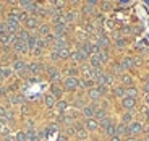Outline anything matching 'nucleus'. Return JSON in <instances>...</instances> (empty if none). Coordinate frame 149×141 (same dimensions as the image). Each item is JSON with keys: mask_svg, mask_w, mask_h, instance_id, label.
Wrapping results in <instances>:
<instances>
[{"mask_svg": "<svg viewBox=\"0 0 149 141\" xmlns=\"http://www.w3.org/2000/svg\"><path fill=\"white\" fill-rule=\"evenodd\" d=\"M110 96L113 97V99H120V101H122L123 97H125V88H123L122 84H113L110 88Z\"/></svg>", "mask_w": 149, "mask_h": 141, "instance_id": "nucleus-20", "label": "nucleus"}, {"mask_svg": "<svg viewBox=\"0 0 149 141\" xmlns=\"http://www.w3.org/2000/svg\"><path fill=\"white\" fill-rule=\"evenodd\" d=\"M110 73L115 76V78H120L123 73H125V70L122 68V65H120V62L117 60V62H112L110 63Z\"/></svg>", "mask_w": 149, "mask_h": 141, "instance_id": "nucleus-25", "label": "nucleus"}, {"mask_svg": "<svg viewBox=\"0 0 149 141\" xmlns=\"http://www.w3.org/2000/svg\"><path fill=\"white\" fill-rule=\"evenodd\" d=\"M19 110H21V115H23V117H24V115H28V114H29V112H31V109L28 107L26 104H23V105H21V109H19Z\"/></svg>", "mask_w": 149, "mask_h": 141, "instance_id": "nucleus-54", "label": "nucleus"}, {"mask_svg": "<svg viewBox=\"0 0 149 141\" xmlns=\"http://www.w3.org/2000/svg\"><path fill=\"white\" fill-rule=\"evenodd\" d=\"M113 7L115 5L113 3H110V2H99V10H101V13H105V11H110V10H113Z\"/></svg>", "mask_w": 149, "mask_h": 141, "instance_id": "nucleus-36", "label": "nucleus"}, {"mask_svg": "<svg viewBox=\"0 0 149 141\" xmlns=\"http://www.w3.org/2000/svg\"><path fill=\"white\" fill-rule=\"evenodd\" d=\"M120 107L123 112H134L138 109V99H131V97H123L120 101Z\"/></svg>", "mask_w": 149, "mask_h": 141, "instance_id": "nucleus-7", "label": "nucleus"}, {"mask_svg": "<svg viewBox=\"0 0 149 141\" xmlns=\"http://www.w3.org/2000/svg\"><path fill=\"white\" fill-rule=\"evenodd\" d=\"M44 73L47 75V80L50 83H57V84H62V80H63V75H62V71L58 70V68L55 67V65H45L44 68Z\"/></svg>", "mask_w": 149, "mask_h": 141, "instance_id": "nucleus-2", "label": "nucleus"}, {"mask_svg": "<svg viewBox=\"0 0 149 141\" xmlns=\"http://www.w3.org/2000/svg\"><path fill=\"white\" fill-rule=\"evenodd\" d=\"M97 109H99V104H96V102H88V104L81 109V117L84 120L94 119V114H96Z\"/></svg>", "mask_w": 149, "mask_h": 141, "instance_id": "nucleus-6", "label": "nucleus"}, {"mask_svg": "<svg viewBox=\"0 0 149 141\" xmlns=\"http://www.w3.org/2000/svg\"><path fill=\"white\" fill-rule=\"evenodd\" d=\"M133 65H134V68H141L143 65H144V59H143L141 55H138V54H134L133 55Z\"/></svg>", "mask_w": 149, "mask_h": 141, "instance_id": "nucleus-42", "label": "nucleus"}, {"mask_svg": "<svg viewBox=\"0 0 149 141\" xmlns=\"http://www.w3.org/2000/svg\"><path fill=\"white\" fill-rule=\"evenodd\" d=\"M10 67H11V70L15 71V73H21V71L26 70L28 62L26 60H23V59H16V60H13V62L10 63Z\"/></svg>", "mask_w": 149, "mask_h": 141, "instance_id": "nucleus-17", "label": "nucleus"}, {"mask_svg": "<svg viewBox=\"0 0 149 141\" xmlns=\"http://www.w3.org/2000/svg\"><path fill=\"white\" fill-rule=\"evenodd\" d=\"M8 101H10L11 105H19V107H21L23 104H26V97L23 96V93H15L13 96L8 97Z\"/></svg>", "mask_w": 149, "mask_h": 141, "instance_id": "nucleus-21", "label": "nucleus"}, {"mask_svg": "<svg viewBox=\"0 0 149 141\" xmlns=\"http://www.w3.org/2000/svg\"><path fill=\"white\" fill-rule=\"evenodd\" d=\"M50 33H52V23H47V21H42L41 24H39V28H37V31H36V34L39 37H45Z\"/></svg>", "mask_w": 149, "mask_h": 141, "instance_id": "nucleus-16", "label": "nucleus"}, {"mask_svg": "<svg viewBox=\"0 0 149 141\" xmlns=\"http://www.w3.org/2000/svg\"><path fill=\"white\" fill-rule=\"evenodd\" d=\"M120 65H122V68L125 71H131L134 70V65H133V55H123L122 59L118 60Z\"/></svg>", "mask_w": 149, "mask_h": 141, "instance_id": "nucleus-19", "label": "nucleus"}, {"mask_svg": "<svg viewBox=\"0 0 149 141\" xmlns=\"http://www.w3.org/2000/svg\"><path fill=\"white\" fill-rule=\"evenodd\" d=\"M128 135V125L125 123H117V128H115V136H120V138H125Z\"/></svg>", "mask_w": 149, "mask_h": 141, "instance_id": "nucleus-29", "label": "nucleus"}, {"mask_svg": "<svg viewBox=\"0 0 149 141\" xmlns=\"http://www.w3.org/2000/svg\"><path fill=\"white\" fill-rule=\"evenodd\" d=\"M89 135L91 133L84 128V130H81V131H76V136H74V138H76L78 141H88V140H89Z\"/></svg>", "mask_w": 149, "mask_h": 141, "instance_id": "nucleus-38", "label": "nucleus"}, {"mask_svg": "<svg viewBox=\"0 0 149 141\" xmlns=\"http://www.w3.org/2000/svg\"><path fill=\"white\" fill-rule=\"evenodd\" d=\"M115 128H117V123L113 122L110 126H107V128H105V130L102 131V133H104L107 138H112V136H115Z\"/></svg>", "mask_w": 149, "mask_h": 141, "instance_id": "nucleus-41", "label": "nucleus"}, {"mask_svg": "<svg viewBox=\"0 0 149 141\" xmlns=\"http://www.w3.org/2000/svg\"><path fill=\"white\" fill-rule=\"evenodd\" d=\"M60 55V60H68L71 55V49L70 47H65V49H60V50H57Z\"/></svg>", "mask_w": 149, "mask_h": 141, "instance_id": "nucleus-39", "label": "nucleus"}, {"mask_svg": "<svg viewBox=\"0 0 149 141\" xmlns=\"http://www.w3.org/2000/svg\"><path fill=\"white\" fill-rule=\"evenodd\" d=\"M70 60L73 63H76V65H83V63H86L88 60H89V55H88L86 52H83L81 49H74V50H71Z\"/></svg>", "mask_w": 149, "mask_h": 141, "instance_id": "nucleus-5", "label": "nucleus"}, {"mask_svg": "<svg viewBox=\"0 0 149 141\" xmlns=\"http://www.w3.org/2000/svg\"><path fill=\"white\" fill-rule=\"evenodd\" d=\"M109 141H123V138H120V136H112V138H109Z\"/></svg>", "mask_w": 149, "mask_h": 141, "instance_id": "nucleus-58", "label": "nucleus"}, {"mask_svg": "<svg viewBox=\"0 0 149 141\" xmlns=\"http://www.w3.org/2000/svg\"><path fill=\"white\" fill-rule=\"evenodd\" d=\"M49 93L52 94L54 97H55L57 101L63 99V88H62V84H57V83H50V86H49Z\"/></svg>", "mask_w": 149, "mask_h": 141, "instance_id": "nucleus-15", "label": "nucleus"}, {"mask_svg": "<svg viewBox=\"0 0 149 141\" xmlns=\"http://www.w3.org/2000/svg\"><path fill=\"white\" fill-rule=\"evenodd\" d=\"M55 104H57V99L52 96L50 93H45L44 94V105L47 109H55Z\"/></svg>", "mask_w": 149, "mask_h": 141, "instance_id": "nucleus-27", "label": "nucleus"}, {"mask_svg": "<svg viewBox=\"0 0 149 141\" xmlns=\"http://www.w3.org/2000/svg\"><path fill=\"white\" fill-rule=\"evenodd\" d=\"M131 2H128V0H122V2H117V7H120V8H130L131 7Z\"/></svg>", "mask_w": 149, "mask_h": 141, "instance_id": "nucleus-52", "label": "nucleus"}, {"mask_svg": "<svg viewBox=\"0 0 149 141\" xmlns=\"http://www.w3.org/2000/svg\"><path fill=\"white\" fill-rule=\"evenodd\" d=\"M62 88L65 93H74L79 89V78H71V76H63L62 80Z\"/></svg>", "mask_w": 149, "mask_h": 141, "instance_id": "nucleus-3", "label": "nucleus"}, {"mask_svg": "<svg viewBox=\"0 0 149 141\" xmlns=\"http://www.w3.org/2000/svg\"><path fill=\"white\" fill-rule=\"evenodd\" d=\"M5 120H7L8 123L15 120V110H13V109H8V110H7V115H5Z\"/></svg>", "mask_w": 149, "mask_h": 141, "instance_id": "nucleus-48", "label": "nucleus"}, {"mask_svg": "<svg viewBox=\"0 0 149 141\" xmlns=\"http://www.w3.org/2000/svg\"><path fill=\"white\" fill-rule=\"evenodd\" d=\"M7 105L5 104H0V119H5V115H7Z\"/></svg>", "mask_w": 149, "mask_h": 141, "instance_id": "nucleus-53", "label": "nucleus"}, {"mask_svg": "<svg viewBox=\"0 0 149 141\" xmlns=\"http://www.w3.org/2000/svg\"><path fill=\"white\" fill-rule=\"evenodd\" d=\"M37 41H39V36H37L36 33H31V37L28 39V42H26L28 49H29V55H31V52H33L34 49L37 47Z\"/></svg>", "mask_w": 149, "mask_h": 141, "instance_id": "nucleus-28", "label": "nucleus"}, {"mask_svg": "<svg viewBox=\"0 0 149 141\" xmlns=\"http://www.w3.org/2000/svg\"><path fill=\"white\" fill-rule=\"evenodd\" d=\"M96 89L99 91V94L102 97H109V94H110V88L105 84H96Z\"/></svg>", "mask_w": 149, "mask_h": 141, "instance_id": "nucleus-37", "label": "nucleus"}, {"mask_svg": "<svg viewBox=\"0 0 149 141\" xmlns=\"http://www.w3.org/2000/svg\"><path fill=\"white\" fill-rule=\"evenodd\" d=\"M42 54H44V50H42V49H39V47H36L33 50V52H31V55L33 57H36V59H41L42 57Z\"/></svg>", "mask_w": 149, "mask_h": 141, "instance_id": "nucleus-51", "label": "nucleus"}, {"mask_svg": "<svg viewBox=\"0 0 149 141\" xmlns=\"http://www.w3.org/2000/svg\"><path fill=\"white\" fill-rule=\"evenodd\" d=\"M123 141H143V136H125Z\"/></svg>", "mask_w": 149, "mask_h": 141, "instance_id": "nucleus-55", "label": "nucleus"}, {"mask_svg": "<svg viewBox=\"0 0 149 141\" xmlns=\"http://www.w3.org/2000/svg\"><path fill=\"white\" fill-rule=\"evenodd\" d=\"M112 123H113V119H112L110 115H109V117H105L104 120H101V122H99V128H101L102 131L105 130V128H107V126H110Z\"/></svg>", "mask_w": 149, "mask_h": 141, "instance_id": "nucleus-40", "label": "nucleus"}, {"mask_svg": "<svg viewBox=\"0 0 149 141\" xmlns=\"http://www.w3.org/2000/svg\"><path fill=\"white\" fill-rule=\"evenodd\" d=\"M84 128L89 131V133H96L97 130H101V128H99V122H97V120H94V119L84 120Z\"/></svg>", "mask_w": 149, "mask_h": 141, "instance_id": "nucleus-24", "label": "nucleus"}, {"mask_svg": "<svg viewBox=\"0 0 149 141\" xmlns=\"http://www.w3.org/2000/svg\"><path fill=\"white\" fill-rule=\"evenodd\" d=\"M118 80H120V84H122L125 89L134 86V76H133V73H131V71H125V73H123Z\"/></svg>", "mask_w": 149, "mask_h": 141, "instance_id": "nucleus-12", "label": "nucleus"}, {"mask_svg": "<svg viewBox=\"0 0 149 141\" xmlns=\"http://www.w3.org/2000/svg\"><path fill=\"white\" fill-rule=\"evenodd\" d=\"M97 7H99V2H84V3L79 7V13L84 16V20H93L97 13Z\"/></svg>", "mask_w": 149, "mask_h": 141, "instance_id": "nucleus-1", "label": "nucleus"}, {"mask_svg": "<svg viewBox=\"0 0 149 141\" xmlns=\"http://www.w3.org/2000/svg\"><path fill=\"white\" fill-rule=\"evenodd\" d=\"M3 8H5V5H3V3H0V11H3Z\"/></svg>", "mask_w": 149, "mask_h": 141, "instance_id": "nucleus-59", "label": "nucleus"}, {"mask_svg": "<svg viewBox=\"0 0 149 141\" xmlns=\"http://www.w3.org/2000/svg\"><path fill=\"white\" fill-rule=\"evenodd\" d=\"M88 63L91 65V68H102V67H104V63L99 60V57H97V55H91L89 60H88Z\"/></svg>", "mask_w": 149, "mask_h": 141, "instance_id": "nucleus-34", "label": "nucleus"}, {"mask_svg": "<svg viewBox=\"0 0 149 141\" xmlns=\"http://www.w3.org/2000/svg\"><path fill=\"white\" fill-rule=\"evenodd\" d=\"M146 105L149 107V97H146Z\"/></svg>", "mask_w": 149, "mask_h": 141, "instance_id": "nucleus-60", "label": "nucleus"}, {"mask_svg": "<svg viewBox=\"0 0 149 141\" xmlns=\"http://www.w3.org/2000/svg\"><path fill=\"white\" fill-rule=\"evenodd\" d=\"M70 107H71L70 102H68V101H65V99L57 101V104H55V110H57V114H67V110H68Z\"/></svg>", "mask_w": 149, "mask_h": 141, "instance_id": "nucleus-26", "label": "nucleus"}, {"mask_svg": "<svg viewBox=\"0 0 149 141\" xmlns=\"http://www.w3.org/2000/svg\"><path fill=\"white\" fill-rule=\"evenodd\" d=\"M13 73H15V71L11 70V67H3L2 68V76H3V80H10L11 76H13Z\"/></svg>", "mask_w": 149, "mask_h": 141, "instance_id": "nucleus-43", "label": "nucleus"}, {"mask_svg": "<svg viewBox=\"0 0 149 141\" xmlns=\"http://www.w3.org/2000/svg\"><path fill=\"white\" fill-rule=\"evenodd\" d=\"M97 57H99V60H101L102 63H109L110 62V50H104V49H101V50H99V52L96 54Z\"/></svg>", "mask_w": 149, "mask_h": 141, "instance_id": "nucleus-31", "label": "nucleus"}, {"mask_svg": "<svg viewBox=\"0 0 149 141\" xmlns=\"http://www.w3.org/2000/svg\"><path fill=\"white\" fill-rule=\"evenodd\" d=\"M144 123L139 122V120H134V122H131L130 125H128V135L127 136H141V135H144Z\"/></svg>", "mask_w": 149, "mask_h": 141, "instance_id": "nucleus-4", "label": "nucleus"}, {"mask_svg": "<svg viewBox=\"0 0 149 141\" xmlns=\"http://www.w3.org/2000/svg\"><path fill=\"white\" fill-rule=\"evenodd\" d=\"M86 97L89 99V102H96V104H99V102L102 101V96L99 94V91H97L96 88L88 89V91H86Z\"/></svg>", "mask_w": 149, "mask_h": 141, "instance_id": "nucleus-22", "label": "nucleus"}, {"mask_svg": "<svg viewBox=\"0 0 149 141\" xmlns=\"http://www.w3.org/2000/svg\"><path fill=\"white\" fill-rule=\"evenodd\" d=\"M79 13L78 10H74V8H70L68 11H65L63 13V18H65V23L67 24H74L76 21H79Z\"/></svg>", "mask_w": 149, "mask_h": 141, "instance_id": "nucleus-9", "label": "nucleus"}, {"mask_svg": "<svg viewBox=\"0 0 149 141\" xmlns=\"http://www.w3.org/2000/svg\"><path fill=\"white\" fill-rule=\"evenodd\" d=\"M62 75H65V76H71V78H79L81 71H79V67L76 65V63H70V65H67V67L63 68Z\"/></svg>", "mask_w": 149, "mask_h": 141, "instance_id": "nucleus-11", "label": "nucleus"}, {"mask_svg": "<svg viewBox=\"0 0 149 141\" xmlns=\"http://www.w3.org/2000/svg\"><path fill=\"white\" fill-rule=\"evenodd\" d=\"M42 21L39 18H36V16H28V20L23 23V28H24V29H28L29 33H36Z\"/></svg>", "mask_w": 149, "mask_h": 141, "instance_id": "nucleus-8", "label": "nucleus"}, {"mask_svg": "<svg viewBox=\"0 0 149 141\" xmlns=\"http://www.w3.org/2000/svg\"><path fill=\"white\" fill-rule=\"evenodd\" d=\"M143 93L149 96V73H146L143 78Z\"/></svg>", "mask_w": 149, "mask_h": 141, "instance_id": "nucleus-45", "label": "nucleus"}, {"mask_svg": "<svg viewBox=\"0 0 149 141\" xmlns=\"http://www.w3.org/2000/svg\"><path fill=\"white\" fill-rule=\"evenodd\" d=\"M134 112H123L122 115H120V122L125 123V125H130L131 122H134Z\"/></svg>", "mask_w": 149, "mask_h": 141, "instance_id": "nucleus-30", "label": "nucleus"}, {"mask_svg": "<svg viewBox=\"0 0 149 141\" xmlns=\"http://www.w3.org/2000/svg\"><path fill=\"white\" fill-rule=\"evenodd\" d=\"M94 44H96L99 49H104V50H110V47H112V41H110L109 36L96 37V42H94Z\"/></svg>", "mask_w": 149, "mask_h": 141, "instance_id": "nucleus-18", "label": "nucleus"}, {"mask_svg": "<svg viewBox=\"0 0 149 141\" xmlns=\"http://www.w3.org/2000/svg\"><path fill=\"white\" fill-rule=\"evenodd\" d=\"M3 45H11L10 42V34H0V47H3Z\"/></svg>", "mask_w": 149, "mask_h": 141, "instance_id": "nucleus-44", "label": "nucleus"}, {"mask_svg": "<svg viewBox=\"0 0 149 141\" xmlns=\"http://www.w3.org/2000/svg\"><path fill=\"white\" fill-rule=\"evenodd\" d=\"M5 28H7V34H10V36H16L18 31L21 29V23L13 21V20H5Z\"/></svg>", "mask_w": 149, "mask_h": 141, "instance_id": "nucleus-10", "label": "nucleus"}, {"mask_svg": "<svg viewBox=\"0 0 149 141\" xmlns=\"http://www.w3.org/2000/svg\"><path fill=\"white\" fill-rule=\"evenodd\" d=\"M63 135H67L68 138H70V136H76V131H74L73 126H67V128L63 130Z\"/></svg>", "mask_w": 149, "mask_h": 141, "instance_id": "nucleus-49", "label": "nucleus"}, {"mask_svg": "<svg viewBox=\"0 0 149 141\" xmlns=\"http://www.w3.org/2000/svg\"><path fill=\"white\" fill-rule=\"evenodd\" d=\"M112 44H113V47H115L117 50H123V49H127V47H128L130 41H128L127 37L120 36V37H117L115 41H112Z\"/></svg>", "mask_w": 149, "mask_h": 141, "instance_id": "nucleus-23", "label": "nucleus"}, {"mask_svg": "<svg viewBox=\"0 0 149 141\" xmlns=\"http://www.w3.org/2000/svg\"><path fill=\"white\" fill-rule=\"evenodd\" d=\"M7 33V28H5V21L0 20V34H5Z\"/></svg>", "mask_w": 149, "mask_h": 141, "instance_id": "nucleus-57", "label": "nucleus"}, {"mask_svg": "<svg viewBox=\"0 0 149 141\" xmlns=\"http://www.w3.org/2000/svg\"><path fill=\"white\" fill-rule=\"evenodd\" d=\"M0 97L7 101L8 99V88L7 86H0Z\"/></svg>", "mask_w": 149, "mask_h": 141, "instance_id": "nucleus-50", "label": "nucleus"}, {"mask_svg": "<svg viewBox=\"0 0 149 141\" xmlns=\"http://www.w3.org/2000/svg\"><path fill=\"white\" fill-rule=\"evenodd\" d=\"M26 126H28V128H34V126H36V120L26 119Z\"/></svg>", "mask_w": 149, "mask_h": 141, "instance_id": "nucleus-56", "label": "nucleus"}, {"mask_svg": "<svg viewBox=\"0 0 149 141\" xmlns=\"http://www.w3.org/2000/svg\"><path fill=\"white\" fill-rule=\"evenodd\" d=\"M15 141H28L24 130H18V131H16V133H15Z\"/></svg>", "mask_w": 149, "mask_h": 141, "instance_id": "nucleus-47", "label": "nucleus"}, {"mask_svg": "<svg viewBox=\"0 0 149 141\" xmlns=\"http://www.w3.org/2000/svg\"><path fill=\"white\" fill-rule=\"evenodd\" d=\"M105 117H109V110H105V109H97L96 114H94V120H97V122H101V120H104Z\"/></svg>", "mask_w": 149, "mask_h": 141, "instance_id": "nucleus-35", "label": "nucleus"}, {"mask_svg": "<svg viewBox=\"0 0 149 141\" xmlns=\"http://www.w3.org/2000/svg\"><path fill=\"white\" fill-rule=\"evenodd\" d=\"M139 96V89L136 86H131V88L125 89V97H131V99H138Z\"/></svg>", "mask_w": 149, "mask_h": 141, "instance_id": "nucleus-32", "label": "nucleus"}, {"mask_svg": "<svg viewBox=\"0 0 149 141\" xmlns=\"http://www.w3.org/2000/svg\"><path fill=\"white\" fill-rule=\"evenodd\" d=\"M49 59H50V62H54V63H57V62H62V60H60V55H58V52H55V50H50V52H49Z\"/></svg>", "mask_w": 149, "mask_h": 141, "instance_id": "nucleus-46", "label": "nucleus"}, {"mask_svg": "<svg viewBox=\"0 0 149 141\" xmlns=\"http://www.w3.org/2000/svg\"><path fill=\"white\" fill-rule=\"evenodd\" d=\"M11 49H13V54H18V55H29V49H28L26 42L16 41L15 44L11 45Z\"/></svg>", "mask_w": 149, "mask_h": 141, "instance_id": "nucleus-14", "label": "nucleus"}, {"mask_svg": "<svg viewBox=\"0 0 149 141\" xmlns=\"http://www.w3.org/2000/svg\"><path fill=\"white\" fill-rule=\"evenodd\" d=\"M31 37V33L28 29H24V28H21V29L18 31V34H16V39L21 42H28V39Z\"/></svg>", "mask_w": 149, "mask_h": 141, "instance_id": "nucleus-33", "label": "nucleus"}, {"mask_svg": "<svg viewBox=\"0 0 149 141\" xmlns=\"http://www.w3.org/2000/svg\"><path fill=\"white\" fill-rule=\"evenodd\" d=\"M26 68H28V71H29V75L37 76V75H41L42 71H44L45 65H44V63H41V62H31V63H28Z\"/></svg>", "mask_w": 149, "mask_h": 141, "instance_id": "nucleus-13", "label": "nucleus"}]
</instances>
